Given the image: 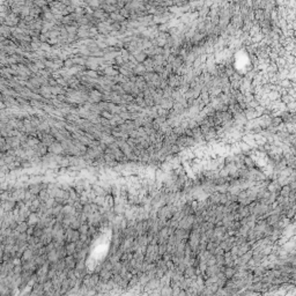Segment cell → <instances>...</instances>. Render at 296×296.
Masks as SVG:
<instances>
[{
    "mask_svg": "<svg viewBox=\"0 0 296 296\" xmlns=\"http://www.w3.org/2000/svg\"><path fill=\"white\" fill-rule=\"evenodd\" d=\"M34 257V251L31 249H27L23 251V255H22V259L24 261H28V260H31Z\"/></svg>",
    "mask_w": 296,
    "mask_h": 296,
    "instance_id": "obj_12",
    "label": "cell"
},
{
    "mask_svg": "<svg viewBox=\"0 0 296 296\" xmlns=\"http://www.w3.org/2000/svg\"><path fill=\"white\" fill-rule=\"evenodd\" d=\"M42 46H43V48H42V49H43V50H50V46H49V45H48V44H43V45H42Z\"/></svg>",
    "mask_w": 296,
    "mask_h": 296,
    "instance_id": "obj_36",
    "label": "cell"
},
{
    "mask_svg": "<svg viewBox=\"0 0 296 296\" xmlns=\"http://www.w3.org/2000/svg\"><path fill=\"white\" fill-rule=\"evenodd\" d=\"M4 107H5V105H4L3 103H0V108H4Z\"/></svg>",
    "mask_w": 296,
    "mask_h": 296,
    "instance_id": "obj_40",
    "label": "cell"
},
{
    "mask_svg": "<svg viewBox=\"0 0 296 296\" xmlns=\"http://www.w3.org/2000/svg\"><path fill=\"white\" fill-rule=\"evenodd\" d=\"M67 31H68V33H71V34H74V33L77 31V29L74 28V27H67Z\"/></svg>",
    "mask_w": 296,
    "mask_h": 296,
    "instance_id": "obj_32",
    "label": "cell"
},
{
    "mask_svg": "<svg viewBox=\"0 0 296 296\" xmlns=\"http://www.w3.org/2000/svg\"><path fill=\"white\" fill-rule=\"evenodd\" d=\"M160 296H172V288L170 286H164L161 288Z\"/></svg>",
    "mask_w": 296,
    "mask_h": 296,
    "instance_id": "obj_11",
    "label": "cell"
},
{
    "mask_svg": "<svg viewBox=\"0 0 296 296\" xmlns=\"http://www.w3.org/2000/svg\"><path fill=\"white\" fill-rule=\"evenodd\" d=\"M184 278H187V279H191V278H196V268L193 266H187L185 270H184Z\"/></svg>",
    "mask_w": 296,
    "mask_h": 296,
    "instance_id": "obj_8",
    "label": "cell"
},
{
    "mask_svg": "<svg viewBox=\"0 0 296 296\" xmlns=\"http://www.w3.org/2000/svg\"><path fill=\"white\" fill-rule=\"evenodd\" d=\"M89 5H92V6H98V5H100V3H98V1H90V3H89Z\"/></svg>",
    "mask_w": 296,
    "mask_h": 296,
    "instance_id": "obj_33",
    "label": "cell"
},
{
    "mask_svg": "<svg viewBox=\"0 0 296 296\" xmlns=\"http://www.w3.org/2000/svg\"><path fill=\"white\" fill-rule=\"evenodd\" d=\"M15 206V204H14V201L12 200V201H10V200H7V201H5L4 204H3V207H4V209H6V210H11V209H13V207Z\"/></svg>",
    "mask_w": 296,
    "mask_h": 296,
    "instance_id": "obj_17",
    "label": "cell"
},
{
    "mask_svg": "<svg viewBox=\"0 0 296 296\" xmlns=\"http://www.w3.org/2000/svg\"><path fill=\"white\" fill-rule=\"evenodd\" d=\"M39 153V154H44V153H46V148H45V145H39L38 146V148H37V151H36V153Z\"/></svg>",
    "mask_w": 296,
    "mask_h": 296,
    "instance_id": "obj_24",
    "label": "cell"
},
{
    "mask_svg": "<svg viewBox=\"0 0 296 296\" xmlns=\"http://www.w3.org/2000/svg\"><path fill=\"white\" fill-rule=\"evenodd\" d=\"M42 191V186L41 185H31L30 186V190H29V192L31 193V194H38L39 192Z\"/></svg>",
    "mask_w": 296,
    "mask_h": 296,
    "instance_id": "obj_15",
    "label": "cell"
},
{
    "mask_svg": "<svg viewBox=\"0 0 296 296\" xmlns=\"http://www.w3.org/2000/svg\"><path fill=\"white\" fill-rule=\"evenodd\" d=\"M111 18H112L115 21H119V20L122 21V20H123V16H122V15H118V14H116V13H112V14H111Z\"/></svg>",
    "mask_w": 296,
    "mask_h": 296,
    "instance_id": "obj_25",
    "label": "cell"
},
{
    "mask_svg": "<svg viewBox=\"0 0 296 296\" xmlns=\"http://www.w3.org/2000/svg\"><path fill=\"white\" fill-rule=\"evenodd\" d=\"M223 274H225V276H226L227 279L234 278V276H235V274H236V268H234V267H227V268L225 270Z\"/></svg>",
    "mask_w": 296,
    "mask_h": 296,
    "instance_id": "obj_13",
    "label": "cell"
},
{
    "mask_svg": "<svg viewBox=\"0 0 296 296\" xmlns=\"http://www.w3.org/2000/svg\"><path fill=\"white\" fill-rule=\"evenodd\" d=\"M46 259L50 261V263H57L60 258H59V256H58V252H57V250L54 249V250H52V251H50L49 253H48V256H46Z\"/></svg>",
    "mask_w": 296,
    "mask_h": 296,
    "instance_id": "obj_7",
    "label": "cell"
},
{
    "mask_svg": "<svg viewBox=\"0 0 296 296\" xmlns=\"http://www.w3.org/2000/svg\"><path fill=\"white\" fill-rule=\"evenodd\" d=\"M41 92L44 96H50V93H51V89L49 87H42L41 88Z\"/></svg>",
    "mask_w": 296,
    "mask_h": 296,
    "instance_id": "obj_22",
    "label": "cell"
},
{
    "mask_svg": "<svg viewBox=\"0 0 296 296\" xmlns=\"http://www.w3.org/2000/svg\"><path fill=\"white\" fill-rule=\"evenodd\" d=\"M92 97H93L94 100H96V101H97V100H100V98H101V94H100V93H97V92H94V93L92 94Z\"/></svg>",
    "mask_w": 296,
    "mask_h": 296,
    "instance_id": "obj_27",
    "label": "cell"
},
{
    "mask_svg": "<svg viewBox=\"0 0 296 296\" xmlns=\"http://www.w3.org/2000/svg\"><path fill=\"white\" fill-rule=\"evenodd\" d=\"M205 272H206V274H207L208 276H214V275H216L217 273H220V268H219V266H216V265L207 266V268L205 270Z\"/></svg>",
    "mask_w": 296,
    "mask_h": 296,
    "instance_id": "obj_6",
    "label": "cell"
},
{
    "mask_svg": "<svg viewBox=\"0 0 296 296\" xmlns=\"http://www.w3.org/2000/svg\"><path fill=\"white\" fill-rule=\"evenodd\" d=\"M289 192H290V187L287 185V186H284L282 190H281V197H283V198H287L288 196H289Z\"/></svg>",
    "mask_w": 296,
    "mask_h": 296,
    "instance_id": "obj_21",
    "label": "cell"
},
{
    "mask_svg": "<svg viewBox=\"0 0 296 296\" xmlns=\"http://www.w3.org/2000/svg\"><path fill=\"white\" fill-rule=\"evenodd\" d=\"M108 43H109V44H112V45H113V44L116 43V39H113V38H109V39H108Z\"/></svg>",
    "mask_w": 296,
    "mask_h": 296,
    "instance_id": "obj_34",
    "label": "cell"
},
{
    "mask_svg": "<svg viewBox=\"0 0 296 296\" xmlns=\"http://www.w3.org/2000/svg\"><path fill=\"white\" fill-rule=\"evenodd\" d=\"M278 220H279V216H278V215H272V216H270V217H268L267 222H268V223H270V225H273V223H274V222H275V221L278 222Z\"/></svg>",
    "mask_w": 296,
    "mask_h": 296,
    "instance_id": "obj_23",
    "label": "cell"
},
{
    "mask_svg": "<svg viewBox=\"0 0 296 296\" xmlns=\"http://www.w3.org/2000/svg\"><path fill=\"white\" fill-rule=\"evenodd\" d=\"M37 5H39V6H43V5H45V3H37Z\"/></svg>",
    "mask_w": 296,
    "mask_h": 296,
    "instance_id": "obj_38",
    "label": "cell"
},
{
    "mask_svg": "<svg viewBox=\"0 0 296 296\" xmlns=\"http://www.w3.org/2000/svg\"><path fill=\"white\" fill-rule=\"evenodd\" d=\"M88 229H89V227H88V225H82L81 223V226L79 227V233H80V235H86L87 233H88Z\"/></svg>",
    "mask_w": 296,
    "mask_h": 296,
    "instance_id": "obj_20",
    "label": "cell"
},
{
    "mask_svg": "<svg viewBox=\"0 0 296 296\" xmlns=\"http://www.w3.org/2000/svg\"><path fill=\"white\" fill-rule=\"evenodd\" d=\"M45 19H46V20H52V19H53V14L50 13V12L45 13Z\"/></svg>",
    "mask_w": 296,
    "mask_h": 296,
    "instance_id": "obj_31",
    "label": "cell"
},
{
    "mask_svg": "<svg viewBox=\"0 0 296 296\" xmlns=\"http://www.w3.org/2000/svg\"><path fill=\"white\" fill-rule=\"evenodd\" d=\"M20 140H19V138L18 136H10V138H7L6 139V143L11 147V148H16V147H19L20 146Z\"/></svg>",
    "mask_w": 296,
    "mask_h": 296,
    "instance_id": "obj_3",
    "label": "cell"
},
{
    "mask_svg": "<svg viewBox=\"0 0 296 296\" xmlns=\"http://www.w3.org/2000/svg\"><path fill=\"white\" fill-rule=\"evenodd\" d=\"M89 75L90 77H96V73L95 72H89Z\"/></svg>",
    "mask_w": 296,
    "mask_h": 296,
    "instance_id": "obj_37",
    "label": "cell"
},
{
    "mask_svg": "<svg viewBox=\"0 0 296 296\" xmlns=\"http://www.w3.org/2000/svg\"><path fill=\"white\" fill-rule=\"evenodd\" d=\"M105 73H108V74H111V75H115V74H117V72H115L112 68H110V67H108L107 69H105Z\"/></svg>",
    "mask_w": 296,
    "mask_h": 296,
    "instance_id": "obj_30",
    "label": "cell"
},
{
    "mask_svg": "<svg viewBox=\"0 0 296 296\" xmlns=\"http://www.w3.org/2000/svg\"><path fill=\"white\" fill-rule=\"evenodd\" d=\"M6 23L7 24H16L18 23V19H16V16L14 15V14H11V15H8L7 18H6Z\"/></svg>",
    "mask_w": 296,
    "mask_h": 296,
    "instance_id": "obj_14",
    "label": "cell"
},
{
    "mask_svg": "<svg viewBox=\"0 0 296 296\" xmlns=\"http://www.w3.org/2000/svg\"><path fill=\"white\" fill-rule=\"evenodd\" d=\"M50 89H51V93H53V94H60L61 93V89L59 87H51Z\"/></svg>",
    "mask_w": 296,
    "mask_h": 296,
    "instance_id": "obj_26",
    "label": "cell"
},
{
    "mask_svg": "<svg viewBox=\"0 0 296 296\" xmlns=\"http://www.w3.org/2000/svg\"><path fill=\"white\" fill-rule=\"evenodd\" d=\"M65 251L68 256H72L77 252V243H68L65 248Z\"/></svg>",
    "mask_w": 296,
    "mask_h": 296,
    "instance_id": "obj_9",
    "label": "cell"
},
{
    "mask_svg": "<svg viewBox=\"0 0 296 296\" xmlns=\"http://www.w3.org/2000/svg\"><path fill=\"white\" fill-rule=\"evenodd\" d=\"M48 272H49V265L44 264L41 266V268L37 270V276L42 278V276H48Z\"/></svg>",
    "mask_w": 296,
    "mask_h": 296,
    "instance_id": "obj_10",
    "label": "cell"
},
{
    "mask_svg": "<svg viewBox=\"0 0 296 296\" xmlns=\"http://www.w3.org/2000/svg\"><path fill=\"white\" fill-rule=\"evenodd\" d=\"M39 222V217H38V215L37 214H35V213H31V214H29V216H28V226H30V227H33V226H37V223Z\"/></svg>",
    "mask_w": 296,
    "mask_h": 296,
    "instance_id": "obj_5",
    "label": "cell"
},
{
    "mask_svg": "<svg viewBox=\"0 0 296 296\" xmlns=\"http://www.w3.org/2000/svg\"><path fill=\"white\" fill-rule=\"evenodd\" d=\"M49 152H50V153H53V154H56V155H58V154H60V153L64 152V148H62V146H61L60 143L53 142L52 145L49 146Z\"/></svg>",
    "mask_w": 296,
    "mask_h": 296,
    "instance_id": "obj_1",
    "label": "cell"
},
{
    "mask_svg": "<svg viewBox=\"0 0 296 296\" xmlns=\"http://www.w3.org/2000/svg\"><path fill=\"white\" fill-rule=\"evenodd\" d=\"M102 141H103V143H111L113 141V139L110 136H105L104 139H102Z\"/></svg>",
    "mask_w": 296,
    "mask_h": 296,
    "instance_id": "obj_28",
    "label": "cell"
},
{
    "mask_svg": "<svg viewBox=\"0 0 296 296\" xmlns=\"http://www.w3.org/2000/svg\"><path fill=\"white\" fill-rule=\"evenodd\" d=\"M102 115H103L104 117H107V118H111V115H110L109 112H107V111H104V112H103Z\"/></svg>",
    "mask_w": 296,
    "mask_h": 296,
    "instance_id": "obj_35",
    "label": "cell"
},
{
    "mask_svg": "<svg viewBox=\"0 0 296 296\" xmlns=\"http://www.w3.org/2000/svg\"><path fill=\"white\" fill-rule=\"evenodd\" d=\"M53 143V138L51 135H44L43 136V145H46V146H50Z\"/></svg>",
    "mask_w": 296,
    "mask_h": 296,
    "instance_id": "obj_18",
    "label": "cell"
},
{
    "mask_svg": "<svg viewBox=\"0 0 296 296\" xmlns=\"http://www.w3.org/2000/svg\"><path fill=\"white\" fill-rule=\"evenodd\" d=\"M146 287H147V289H148V290H155L158 287H160V280H159V279H156V278L151 279L149 281L147 282Z\"/></svg>",
    "mask_w": 296,
    "mask_h": 296,
    "instance_id": "obj_2",
    "label": "cell"
},
{
    "mask_svg": "<svg viewBox=\"0 0 296 296\" xmlns=\"http://www.w3.org/2000/svg\"><path fill=\"white\" fill-rule=\"evenodd\" d=\"M73 64H74V60H72V59H67L65 61V66L66 67H71V66H73Z\"/></svg>",
    "mask_w": 296,
    "mask_h": 296,
    "instance_id": "obj_29",
    "label": "cell"
},
{
    "mask_svg": "<svg viewBox=\"0 0 296 296\" xmlns=\"http://www.w3.org/2000/svg\"><path fill=\"white\" fill-rule=\"evenodd\" d=\"M100 276H101V279H103V280H109V278H111V271H108V270H102V272H101V274H100Z\"/></svg>",
    "mask_w": 296,
    "mask_h": 296,
    "instance_id": "obj_16",
    "label": "cell"
},
{
    "mask_svg": "<svg viewBox=\"0 0 296 296\" xmlns=\"http://www.w3.org/2000/svg\"><path fill=\"white\" fill-rule=\"evenodd\" d=\"M3 41H4V36L0 35V42H3Z\"/></svg>",
    "mask_w": 296,
    "mask_h": 296,
    "instance_id": "obj_39",
    "label": "cell"
},
{
    "mask_svg": "<svg viewBox=\"0 0 296 296\" xmlns=\"http://www.w3.org/2000/svg\"><path fill=\"white\" fill-rule=\"evenodd\" d=\"M64 261H65V266H66L67 268H69V270L75 268V265H77V260H75V258H74V257H72V256H68L67 258H65V259H64Z\"/></svg>",
    "mask_w": 296,
    "mask_h": 296,
    "instance_id": "obj_4",
    "label": "cell"
},
{
    "mask_svg": "<svg viewBox=\"0 0 296 296\" xmlns=\"http://www.w3.org/2000/svg\"><path fill=\"white\" fill-rule=\"evenodd\" d=\"M38 194H39V199H41L42 201H44V202H45V201H46L49 198H51L48 191H41Z\"/></svg>",
    "mask_w": 296,
    "mask_h": 296,
    "instance_id": "obj_19",
    "label": "cell"
}]
</instances>
